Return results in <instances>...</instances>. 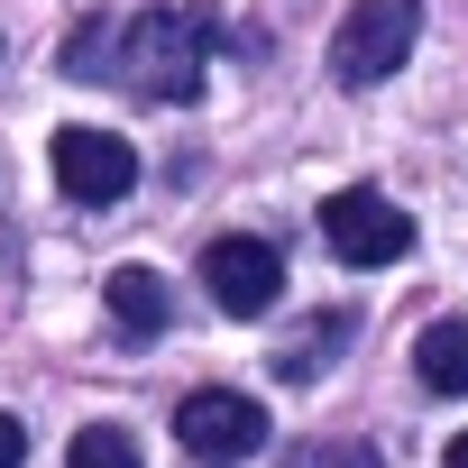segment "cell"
<instances>
[{"label":"cell","instance_id":"obj_12","mask_svg":"<svg viewBox=\"0 0 468 468\" xmlns=\"http://www.w3.org/2000/svg\"><path fill=\"white\" fill-rule=\"evenodd\" d=\"M111 56H120V37H111V19H83L74 37H65V74H111Z\"/></svg>","mask_w":468,"mask_h":468},{"label":"cell","instance_id":"obj_10","mask_svg":"<svg viewBox=\"0 0 468 468\" xmlns=\"http://www.w3.org/2000/svg\"><path fill=\"white\" fill-rule=\"evenodd\" d=\"M285 468H386V459H377V441H358V431H313V441L285 450Z\"/></svg>","mask_w":468,"mask_h":468},{"label":"cell","instance_id":"obj_2","mask_svg":"<svg viewBox=\"0 0 468 468\" xmlns=\"http://www.w3.org/2000/svg\"><path fill=\"white\" fill-rule=\"evenodd\" d=\"M413 37H422V0H358V10L340 19V37H331V74L349 92H377L413 56Z\"/></svg>","mask_w":468,"mask_h":468},{"label":"cell","instance_id":"obj_8","mask_svg":"<svg viewBox=\"0 0 468 468\" xmlns=\"http://www.w3.org/2000/svg\"><path fill=\"white\" fill-rule=\"evenodd\" d=\"M101 303H111V322H120L129 340H156V331H165V313H175V294H165V276H156V267H111Z\"/></svg>","mask_w":468,"mask_h":468},{"label":"cell","instance_id":"obj_1","mask_svg":"<svg viewBox=\"0 0 468 468\" xmlns=\"http://www.w3.org/2000/svg\"><path fill=\"white\" fill-rule=\"evenodd\" d=\"M202 65H211V19L202 10H138L120 28V56H111V74L138 101H193Z\"/></svg>","mask_w":468,"mask_h":468},{"label":"cell","instance_id":"obj_5","mask_svg":"<svg viewBox=\"0 0 468 468\" xmlns=\"http://www.w3.org/2000/svg\"><path fill=\"white\" fill-rule=\"evenodd\" d=\"M202 285H211V303L229 322H258L285 294V258H276V239H211L202 249Z\"/></svg>","mask_w":468,"mask_h":468},{"label":"cell","instance_id":"obj_11","mask_svg":"<svg viewBox=\"0 0 468 468\" xmlns=\"http://www.w3.org/2000/svg\"><path fill=\"white\" fill-rule=\"evenodd\" d=\"M65 468H138V441H129L120 422H83L74 450H65Z\"/></svg>","mask_w":468,"mask_h":468},{"label":"cell","instance_id":"obj_9","mask_svg":"<svg viewBox=\"0 0 468 468\" xmlns=\"http://www.w3.org/2000/svg\"><path fill=\"white\" fill-rule=\"evenodd\" d=\"M413 377L431 395H468V322H431L413 340Z\"/></svg>","mask_w":468,"mask_h":468},{"label":"cell","instance_id":"obj_13","mask_svg":"<svg viewBox=\"0 0 468 468\" xmlns=\"http://www.w3.org/2000/svg\"><path fill=\"white\" fill-rule=\"evenodd\" d=\"M19 459H28V431H19L10 413H0V468H19Z\"/></svg>","mask_w":468,"mask_h":468},{"label":"cell","instance_id":"obj_4","mask_svg":"<svg viewBox=\"0 0 468 468\" xmlns=\"http://www.w3.org/2000/svg\"><path fill=\"white\" fill-rule=\"evenodd\" d=\"M322 239H331V258L340 267H395V258H413V211H395L386 193H331L322 202Z\"/></svg>","mask_w":468,"mask_h":468},{"label":"cell","instance_id":"obj_7","mask_svg":"<svg viewBox=\"0 0 468 468\" xmlns=\"http://www.w3.org/2000/svg\"><path fill=\"white\" fill-rule=\"evenodd\" d=\"M349 340H358V313H313L303 331H285V340H276V358H267V367H276L285 386H313V377H331V358H340Z\"/></svg>","mask_w":468,"mask_h":468},{"label":"cell","instance_id":"obj_6","mask_svg":"<svg viewBox=\"0 0 468 468\" xmlns=\"http://www.w3.org/2000/svg\"><path fill=\"white\" fill-rule=\"evenodd\" d=\"M56 184H65V202L101 211L138 184V147L111 138V129H56Z\"/></svg>","mask_w":468,"mask_h":468},{"label":"cell","instance_id":"obj_3","mask_svg":"<svg viewBox=\"0 0 468 468\" xmlns=\"http://www.w3.org/2000/svg\"><path fill=\"white\" fill-rule=\"evenodd\" d=\"M175 441L202 459V468H239L267 450V404L258 395H229V386H202L175 404Z\"/></svg>","mask_w":468,"mask_h":468},{"label":"cell","instance_id":"obj_14","mask_svg":"<svg viewBox=\"0 0 468 468\" xmlns=\"http://www.w3.org/2000/svg\"><path fill=\"white\" fill-rule=\"evenodd\" d=\"M441 468H468V431H450V450H441Z\"/></svg>","mask_w":468,"mask_h":468}]
</instances>
